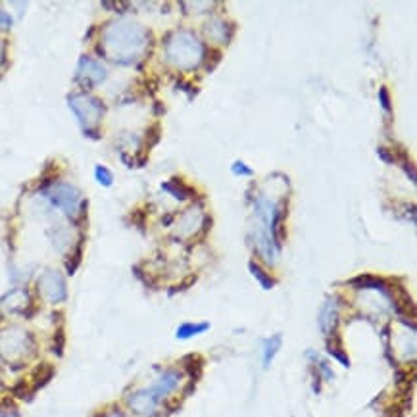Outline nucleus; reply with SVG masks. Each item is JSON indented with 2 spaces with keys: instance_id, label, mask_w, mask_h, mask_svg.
<instances>
[{
  "instance_id": "f257e3e1",
  "label": "nucleus",
  "mask_w": 417,
  "mask_h": 417,
  "mask_svg": "<svg viewBox=\"0 0 417 417\" xmlns=\"http://www.w3.org/2000/svg\"><path fill=\"white\" fill-rule=\"evenodd\" d=\"M147 31L137 23L120 21L111 23L104 31V48L110 58L118 62H131L140 54V50L147 45Z\"/></svg>"
},
{
  "instance_id": "f03ea898",
  "label": "nucleus",
  "mask_w": 417,
  "mask_h": 417,
  "mask_svg": "<svg viewBox=\"0 0 417 417\" xmlns=\"http://www.w3.org/2000/svg\"><path fill=\"white\" fill-rule=\"evenodd\" d=\"M166 48L169 62L177 65V67H183V70L196 67L202 60V54H204L202 43L189 31L175 33L173 41H167L166 43Z\"/></svg>"
},
{
  "instance_id": "7ed1b4c3",
  "label": "nucleus",
  "mask_w": 417,
  "mask_h": 417,
  "mask_svg": "<svg viewBox=\"0 0 417 417\" xmlns=\"http://www.w3.org/2000/svg\"><path fill=\"white\" fill-rule=\"evenodd\" d=\"M31 336L21 329H8L0 334V354L8 360H19L31 352Z\"/></svg>"
},
{
  "instance_id": "20e7f679",
  "label": "nucleus",
  "mask_w": 417,
  "mask_h": 417,
  "mask_svg": "<svg viewBox=\"0 0 417 417\" xmlns=\"http://www.w3.org/2000/svg\"><path fill=\"white\" fill-rule=\"evenodd\" d=\"M70 106L75 111V116L79 118V121L83 123L85 129H89L91 125H96L104 114V106L100 104V100L91 98L87 94H74V96H70Z\"/></svg>"
},
{
  "instance_id": "39448f33",
  "label": "nucleus",
  "mask_w": 417,
  "mask_h": 417,
  "mask_svg": "<svg viewBox=\"0 0 417 417\" xmlns=\"http://www.w3.org/2000/svg\"><path fill=\"white\" fill-rule=\"evenodd\" d=\"M39 292L41 297L45 298L50 304H58V302H64L67 292H65V281L64 277L54 271V269H48L45 271L41 279H39Z\"/></svg>"
},
{
  "instance_id": "423d86ee",
  "label": "nucleus",
  "mask_w": 417,
  "mask_h": 417,
  "mask_svg": "<svg viewBox=\"0 0 417 417\" xmlns=\"http://www.w3.org/2000/svg\"><path fill=\"white\" fill-rule=\"evenodd\" d=\"M47 196L50 198V202L58 208H62L67 215H75L77 213V206H79V191L72 185L65 183H58L48 189Z\"/></svg>"
},
{
  "instance_id": "0eeeda50",
  "label": "nucleus",
  "mask_w": 417,
  "mask_h": 417,
  "mask_svg": "<svg viewBox=\"0 0 417 417\" xmlns=\"http://www.w3.org/2000/svg\"><path fill=\"white\" fill-rule=\"evenodd\" d=\"M127 404H129V408L137 414V416L142 417H150L154 416L158 411V404H160V400L156 398V394L152 392V390H137V392H133L127 400Z\"/></svg>"
},
{
  "instance_id": "6e6552de",
  "label": "nucleus",
  "mask_w": 417,
  "mask_h": 417,
  "mask_svg": "<svg viewBox=\"0 0 417 417\" xmlns=\"http://www.w3.org/2000/svg\"><path fill=\"white\" fill-rule=\"evenodd\" d=\"M77 79H81L85 85L93 87V85H98L100 81L106 79V70H104L103 64H98L96 60H91V58H81L79 62V70H77Z\"/></svg>"
},
{
  "instance_id": "1a4fd4ad",
  "label": "nucleus",
  "mask_w": 417,
  "mask_h": 417,
  "mask_svg": "<svg viewBox=\"0 0 417 417\" xmlns=\"http://www.w3.org/2000/svg\"><path fill=\"white\" fill-rule=\"evenodd\" d=\"M235 29H237V25L231 23V21L212 19L210 23H206L204 31H206V35H208V37H212L213 41L229 45V43H231L233 35H235Z\"/></svg>"
},
{
  "instance_id": "9d476101",
  "label": "nucleus",
  "mask_w": 417,
  "mask_h": 417,
  "mask_svg": "<svg viewBox=\"0 0 417 417\" xmlns=\"http://www.w3.org/2000/svg\"><path fill=\"white\" fill-rule=\"evenodd\" d=\"M179 383H181V373L179 371H164L160 377H158V381L154 383V387H152V392L156 394L158 400H162L164 396H167L169 392H173V390L179 387Z\"/></svg>"
},
{
  "instance_id": "9b49d317",
  "label": "nucleus",
  "mask_w": 417,
  "mask_h": 417,
  "mask_svg": "<svg viewBox=\"0 0 417 417\" xmlns=\"http://www.w3.org/2000/svg\"><path fill=\"white\" fill-rule=\"evenodd\" d=\"M336 323H339V306H336V300L331 298L327 300L319 312V329L323 331V334H333L334 329H336Z\"/></svg>"
},
{
  "instance_id": "f8f14e48",
  "label": "nucleus",
  "mask_w": 417,
  "mask_h": 417,
  "mask_svg": "<svg viewBox=\"0 0 417 417\" xmlns=\"http://www.w3.org/2000/svg\"><path fill=\"white\" fill-rule=\"evenodd\" d=\"M287 212L283 210V206H279L277 210H273L271 215V225H269V231H271V239L275 242V250H281V244L285 239V227H283V220H285Z\"/></svg>"
},
{
  "instance_id": "ddd939ff",
  "label": "nucleus",
  "mask_w": 417,
  "mask_h": 417,
  "mask_svg": "<svg viewBox=\"0 0 417 417\" xmlns=\"http://www.w3.org/2000/svg\"><path fill=\"white\" fill-rule=\"evenodd\" d=\"M162 186H164V191H167V193L173 196V198H177L179 202H183L186 198L195 196V189L185 185L181 177H171V181H167V183H164Z\"/></svg>"
},
{
  "instance_id": "4468645a",
  "label": "nucleus",
  "mask_w": 417,
  "mask_h": 417,
  "mask_svg": "<svg viewBox=\"0 0 417 417\" xmlns=\"http://www.w3.org/2000/svg\"><path fill=\"white\" fill-rule=\"evenodd\" d=\"M29 304V297L25 290H21V288H16V290H12L8 292L6 297L2 298V306L10 310V312H23Z\"/></svg>"
},
{
  "instance_id": "2eb2a0df",
  "label": "nucleus",
  "mask_w": 417,
  "mask_h": 417,
  "mask_svg": "<svg viewBox=\"0 0 417 417\" xmlns=\"http://www.w3.org/2000/svg\"><path fill=\"white\" fill-rule=\"evenodd\" d=\"M281 344H283V339H281V334H273V336H269L268 341L264 343V354H261V360H264V367H269V365H271L273 358L277 356L279 348H281Z\"/></svg>"
},
{
  "instance_id": "dca6fc26",
  "label": "nucleus",
  "mask_w": 417,
  "mask_h": 417,
  "mask_svg": "<svg viewBox=\"0 0 417 417\" xmlns=\"http://www.w3.org/2000/svg\"><path fill=\"white\" fill-rule=\"evenodd\" d=\"M210 329V325L208 323H183L179 329H177V339H181V341H186V339H193L196 334L204 333Z\"/></svg>"
},
{
  "instance_id": "f3484780",
  "label": "nucleus",
  "mask_w": 417,
  "mask_h": 417,
  "mask_svg": "<svg viewBox=\"0 0 417 417\" xmlns=\"http://www.w3.org/2000/svg\"><path fill=\"white\" fill-rule=\"evenodd\" d=\"M352 285H356L358 288H377V290H381V292L389 295V290H387V285H385V281H381V279L373 277V275H362V277L352 279Z\"/></svg>"
},
{
  "instance_id": "a211bd4d",
  "label": "nucleus",
  "mask_w": 417,
  "mask_h": 417,
  "mask_svg": "<svg viewBox=\"0 0 417 417\" xmlns=\"http://www.w3.org/2000/svg\"><path fill=\"white\" fill-rule=\"evenodd\" d=\"M248 269H250V273L254 275V279H256V281H258V283H260L261 287L266 288V290L275 287V281L269 277L268 273H266V271H264V269H261L256 261H250V264H248Z\"/></svg>"
},
{
  "instance_id": "6ab92c4d",
  "label": "nucleus",
  "mask_w": 417,
  "mask_h": 417,
  "mask_svg": "<svg viewBox=\"0 0 417 417\" xmlns=\"http://www.w3.org/2000/svg\"><path fill=\"white\" fill-rule=\"evenodd\" d=\"M160 139H162V127L158 123L150 125L149 129H147V135H145V149H154L158 142H160Z\"/></svg>"
},
{
  "instance_id": "aec40b11",
  "label": "nucleus",
  "mask_w": 417,
  "mask_h": 417,
  "mask_svg": "<svg viewBox=\"0 0 417 417\" xmlns=\"http://www.w3.org/2000/svg\"><path fill=\"white\" fill-rule=\"evenodd\" d=\"M208 54L210 56L206 58V72H208V74H212L213 70L220 65V62H222L223 54L220 52V50H208Z\"/></svg>"
},
{
  "instance_id": "412c9836",
  "label": "nucleus",
  "mask_w": 417,
  "mask_h": 417,
  "mask_svg": "<svg viewBox=\"0 0 417 417\" xmlns=\"http://www.w3.org/2000/svg\"><path fill=\"white\" fill-rule=\"evenodd\" d=\"M329 354H333L334 358L343 363V365H348V356L344 354L343 346H341V341H339V339H336V344L329 343Z\"/></svg>"
},
{
  "instance_id": "4be33fe9",
  "label": "nucleus",
  "mask_w": 417,
  "mask_h": 417,
  "mask_svg": "<svg viewBox=\"0 0 417 417\" xmlns=\"http://www.w3.org/2000/svg\"><path fill=\"white\" fill-rule=\"evenodd\" d=\"M94 173H96V179H98V183L104 186H110L111 185V173L106 169L104 166H96V169H94Z\"/></svg>"
},
{
  "instance_id": "5701e85b",
  "label": "nucleus",
  "mask_w": 417,
  "mask_h": 417,
  "mask_svg": "<svg viewBox=\"0 0 417 417\" xmlns=\"http://www.w3.org/2000/svg\"><path fill=\"white\" fill-rule=\"evenodd\" d=\"M379 100H381V106H383V110L387 111V114H392V103H390L387 87H381L379 89Z\"/></svg>"
},
{
  "instance_id": "b1692460",
  "label": "nucleus",
  "mask_w": 417,
  "mask_h": 417,
  "mask_svg": "<svg viewBox=\"0 0 417 417\" xmlns=\"http://www.w3.org/2000/svg\"><path fill=\"white\" fill-rule=\"evenodd\" d=\"M233 173H235V175H246V177H250L252 173H254V171H252L250 167L246 166V164H244V162H235V164H233Z\"/></svg>"
},
{
  "instance_id": "393cba45",
  "label": "nucleus",
  "mask_w": 417,
  "mask_h": 417,
  "mask_svg": "<svg viewBox=\"0 0 417 417\" xmlns=\"http://www.w3.org/2000/svg\"><path fill=\"white\" fill-rule=\"evenodd\" d=\"M377 156H379L385 164H396V158H394V154L389 152V150L385 149V147H379V149H377Z\"/></svg>"
},
{
  "instance_id": "a878e982",
  "label": "nucleus",
  "mask_w": 417,
  "mask_h": 417,
  "mask_svg": "<svg viewBox=\"0 0 417 417\" xmlns=\"http://www.w3.org/2000/svg\"><path fill=\"white\" fill-rule=\"evenodd\" d=\"M10 25H12V18H10L6 12L0 10V31H2V29H8Z\"/></svg>"
},
{
  "instance_id": "bb28decb",
  "label": "nucleus",
  "mask_w": 417,
  "mask_h": 417,
  "mask_svg": "<svg viewBox=\"0 0 417 417\" xmlns=\"http://www.w3.org/2000/svg\"><path fill=\"white\" fill-rule=\"evenodd\" d=\"M319 371L323 373L325 381H331V379H333V371H331V367H329V365H327V363H325V362H319Z\"/></svg>"
},
{
  "instance_id": "cd10ccee",
  "label": "nucleus",
  "mask_w": 417,
  "mask_h": 417,
  "mask_svg": "<svg viewBox=\"0 0 417 417\" xmlns=\"http://www.w3.org/2000/svg\"><path fill=\"white\" fill-rule=\"evenodd\" d=\"M0 417H19V414L14 409H0Z\"/></svg>"
},
{
  "instance_id": "c85d7f7f",
  "label": "nucleus",
  "mask_w": 417,
  "mask_h": 417,
  "mask_svg": "<svg viewBox=\"0 0 417 417\" xmlns=\"http://www.w3.org/2000/svg\"><path fill=\"white\" fill-rule=\"evenodd\" d=\"M106 417H125V416H123L121 411H111V414H108Z\"/></svg>"
}]
</instances>
